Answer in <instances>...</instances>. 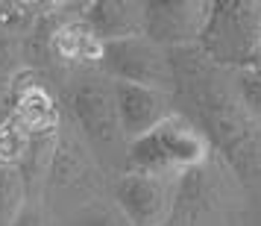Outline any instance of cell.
<instances>
[{"mask_svg":"<svg viewBox=\"0 0 261 226\" xmlns=\"http://www.w3.org/2000/svg\"><path fill=\"white\" fill-rule=\"evenodd\" d=\"M173 83L185 97V118L208 138V144L220 147L241 177H261V132L249 112L241 106L235 88L223 85L217 77V65L202 56L197 47L170 50Z\"/></svg>","mask_w":261,"mask_h":226,"instance_id":"obj_1","label":"cell"},{"mask_svg":"<svg viewBox=\"0 0 261 226\" xmlns=\"http://www.w3.org/2000/svg\"><path fill=\"white\" fill-rule=\"evenodd\" d=\"M208 153H212L208 138L182 112H173L155 130L129 141L126 165L135 173L179 179L191 170H200L208 162Z\"/></svg>","mask_w":261,"mask_h":226,"instance_id":"obj_2","label":"cell"},{"mask_svg":"<svg viewBox=\"0 0 261 226\" xmlns=\"http://www.w3.org/2000/svg\"><path fill=\"white\" fill-rule=\"evenodd\" d=\"M197 50L217 68H255L261 56V3L214 0Z\"/></svg>","mask_w":261,"mask_h":226,"instance_id":"obj_3","label":"cell"},{"mask_svg":"<svg viewBox=\"0 0 261 226\" xmlns=\"http://www.w3.org/2000/svg\"><path fill=\"white\" fill-rule=\"evenodd\" d=\"M106 80L112 83H132L155 91L173 94V65H170V50L153 44L150 38H123L103 44V56L97 65Z\"/></svg>","mask_w":261,"mask_h":226,"instance_id":"obj_4","label":"cell"},{"mask_svg":"<svg viewBox=\"0 0 261 226\" xmlns=\"http://www.w3.org/2000/svg\"><path fill=\"white\" fill-rule=\"evenodd\" d=\"M179 179L126 170L115 182V206L129 226H162L173 214Z\"/></svg>","mask_w":261,"mask_h":226,"instance_id":"obj_5","label":"cell"},{"mask_svg":"<svg viewBox=\"0 0 261 226\" xmlns=\"http://www.w3.org/2000/svg\"><path fill=\"white\" fill-rule=\"evenodd\" d=\"M208 9V0H150L144 3V38L165 50L197 47Z\"/></svg>","mask_w":261,"mask_h":226,"instance_id":"obj_6","label":"cell"},{"mask_svg":"<svg viewBox=\"0 0 261 226\" xmlns=\"http://www.w3.org/2000/svg\"><path fill=\"white\" fill-rule=\"evenodd\" d=\"M71 112L94 150H112L123 141L115 106V88L106 77H85L71 88Z\"/></svg>","mask_w":261,"mask_h":226,"instance_id":"obj_7","label":"cell"},{"mask_svg":"<svg viewBox=\"0 0 261 226\" xmlns=\"http://www.w3.org/2000/svg\"><path fill=\"white\" fill-rule=\"evenodd\" d=\"M112 88H115V106H118V123L123 141H135V138L147 135L176 112L173 94H167V91H155V88H144V85L132 83H112Z\"/></svg>","mask_w":261,"mask_h":226,"instance_id":"obj_8","label":"cell"},{"mask_svg":"<svg viewBox=\"0 0 261 226\" xmlns=\"http://www.w3.org/2000/svg\"><path fill=\"white\" fill-rule=\"evenodd\" d=\"M9 100H12V118L24 127L30 138L38 135H56L59 130V106L47 85L38 80L33 71H21L9 85Z\"/></svg>","mask_w":261,"mask_h":226,"instance_id":"obj_9","label":"cell"},{"mask_svg":"<svg viewBox=\"0 0 261 226\" xmlns=\"http://www.w3.org/2000/svg\"><path fill=\"white\" fill-rule=\"evenodd\" d=\"M85 27L97 36L100 44L144 36V3L138 0H94L85 3Z\"/></svg>","mask_w":261,"mask_h":226,"instance_id":"obj_10","label":"cell"},{"mask_svg":"<svg viewBox=\"0 0 261 226\" xmlns=\"http://www.w3.org/2000/svg\"><path fill=\"white\" fill-rule=\"evenodd\" d=\"M44 56L53 62H59V65H65V68H94V65H100L103 44L85 27L83 15H76V18L62 21L47 36Z\"/></svg>","mask_w":261,"mask_h":226,"instance_id":"obj_11","label":"cell"},{"mask_svg":"<svg viewBox=\"0 0 261 226\" xmlns=\"http://www.w3.org/2000/svg\"><path fill=\"white\" fill-rule=\"evenodd\" d=\"M27 182L18 167H0V226H15L27 206Z\"/></svg>","mask_w":261,"mask_h":226,"instance_id":"obj_12","label":"cell"},{"mask_svg":"<svg viewBox=\"0 0 261 226\" xmlns=\"http://www.w3.org/2000/svg\"><path fill=\"white\" fill-rule=\"evenodd\" d=\"M30 153V135L15 118H9L0 127V167H18L24 165Z\"/></svg>","mask_w":261,"mask_h":226,"instance_id":"obj_13","label":"cell"},{"mask_svg":"<svg viewBox=\"0 0 261 226\" xmlns=\"http://www.w3.org/2000/svg\"><path fill=\"white\" fill-rule=\"evenodd\" d=\"M36 3L24 0H0V33H12L18 38H27V33L36 24Z\"/></svg>","mask_w":261,"mask_h":226,"instance_id":"obj_14","label":"cell"},{"mask_svg":"<svg viewBox=\"0 0 261 226\" xmlns=\"http://www.w3.org/2000/svg\"><path fill=\"white\" fill-rule=\"evenodd\" d=\"M232 88H235L241 106L249 112L252 120H261V73L252 71V68H244V71H235V80H232Z\"/></svg>","mask_w":261,"mask_h":226,"instance_id":"obj_15","label":"cell"},{"mask_svg":"<svg viewBox=\"0 0 261 226\" xmlns=\"http://www.w3.org/2000/svg\"><path fill=\"white\" fill-rule=\"evenodd\" d=\"M68 226H129V220L118 212V206L88 203L68 217Z\"/></svg>","mask_w":261,"mask_h":226,"instance_id":"obj_16","label":"cell"},{"mask_svg":"<svg viewBox=\"0 0 261 226\" xmlns=\"http://www.w3.org/2000/svg\"><path fill=\"white\" fill-rule=\"evenodd\" d=\"M15 226H44L41 209H36V206H24V212H21V217L15 220Z\"/></svg>","mask_w":261,"mask_h":226,"instance_id":"obj_17","label":"cell"},{"mask_svg":"<svg viewBox=\"0 0 261 226\" xmlns=\"http://www.w3.org/2000/svg\"><path fill=\"white\" fill-rule=\"evenodd\" d=\"M9 118H12V100H9V94H0V127Z\"/></svg>","mask_w":261,"mask_h":226,"instance_id":"obj_18","label":"cell"},{"mask_svg":"<svg viewBox=\"0 0 261 226\" xmlns=\"http://www.w3.org/2000/svg\"><path fill=\"white\" fill-rule=\"evenodd\" d=\"M162 226H185V223H179L176 217H170V220H167V223H162Z\"/></svg>","mask_w":261,"mask_h":226,"instance_id":"obj_19","label":"cell"},{"mask_svg":"<svg viewBox=\"0 0 261 226\" xmlns=\"http://www.w3.org/2000/svg\"><path fill=\"white\" fill-rule=\"evenodd\" d=\"M252 71H258V73H261V56H258V65H255V68H252Z\"/></svg>","mask_w":261,"mask_h":226,"instance_id":"obj_20","label":"cell"}]
</instances>
